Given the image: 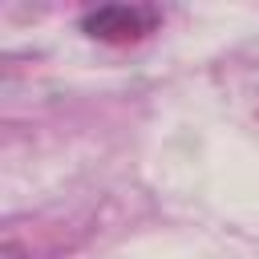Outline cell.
<instances>
[{
  "label": "cell",
  "instance_id": "1",
  "mask_svg": "<svg viewBox=\"0 0 259 259\" xmlns=\"http://www.w3.org/2000/svg\"><path fill=\"white\" fill-rule=\"evenodd\" d=\"M162 24V8L154 4H101L81 16V32L101 45H134Z\"/></svg>",
  "mask_w": 259,
  "mask_h": 259
}]
</instances>
